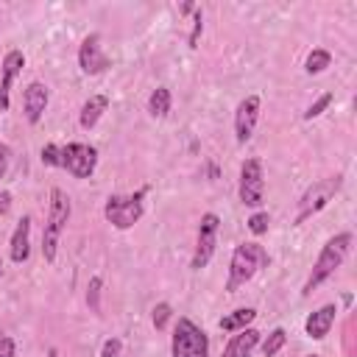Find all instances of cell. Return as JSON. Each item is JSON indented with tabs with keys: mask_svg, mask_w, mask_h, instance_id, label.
Returning a JSON list of instances; mask_svg holds the SVG:
<instances>
[{
	"mask_svg": "<svg viewBox=\"0 0 357 357\" xmlns=\"http://www.w3.org/2000/svg\"><path fill=\"white\" fill-rule=\"evenodd\" d=\"M351 243H354L351 231H340V234H335V237L326 240V245L321 248V254H318V259H315V265H312V271H310V276H307V282H304L301 296H310L318 284H324V282L343 265V259H346L349 251H351Z\"/></svg>",
	"mask_w": 357,
	"mask_h": 357,
	"instance_id": "obj_1",
	"label": "cell"
},
{
	"mask_svg": "<svg viewBox=\"0 0 357 357\" xmlns=\"http://www.w3.org/2000/svg\"><path fill=\"white\" fill-rule=\"evenodd\" d=\"M70 212H73L70 195H67L61 187H53V190H50L47 220H45V231H42V257H45V262H56L59 240H61V231L67 229Z\"/></svg>",
	"mask_w": 357,
	"mask_h": 357,
	"instance_id": "obj_2",
	"label": "cell"
},
{
	"mask_svg": "<svg viewBox=\"0 0 357 357\" xmlns=\"http://www.w3.org/2000/svg\"><path fill=\"white\" fill-rule=\"evenodd\" d=\"M271 257L265 251V245L259 243H243L234 248L231 254V262H229V282H226V290L234 293L237 287H243L245 282H251L262 268H268Z\"/></svg>",
	"mask_w": 357,
	"mask_h": 357,
	"instance_id": "obj_3",
	"label": "cell"
},
{
	"mask_svg": "<svg viewBox=\"0 0 357 357\" xmlns=\"http://www.w3.org/2000/svg\"><path fill=\"white\" fill-rule=\"evenodd\" d=\"M170 351L173 357H209V337L195 321L178 318L173 326Z\"/></svg>",
	"mask_w": 357,
	"mask_h": 357,
	"instance_id": "obj_4",
	"label": "cell"
},
{
	"mask_svg": "<svg viewBox=\"0 0 357 357\" xmlns=\"http://www.w3.org/2000/svg\"><path fill=\"white\" fill-rule=\"evenodd\" d=\"M142 195H145V190L131 192V195H109L106 204H103L106 220H109L114 229H120V231H123V229H131V226L142 218V212H145Z\"/></svg>",
	"mask_w": 357,
	"mask_h": 357,
	"instance_id": "obj_5",
	"label": "cell"
},
{
	"mask_svg": "<svg viewBox=\"0 0 357 357\" xmlns=\"http://www.w3.org/2000/svg\"><path fill=\"white\" fill-rule=\"evenodd\" d=\"M340 184H343V178H340V176H329V178H321V181H315L312 187H307V190H304V195L298 198L296 226H298V223H304L307 218L318 215V212H321V209L335 198V192L340 190Z\"/></svg>",
	"mask_w": 357,
	"mask_h": 357,
	"instance_id": "obj_6",
	"label": "cell"
},
{
	"mask_svg": "<svg viewBox=\"0 0 357 357\" xmlns=\"http://www.w3.org/2000/svg\"><path fill=\"white\" fill-rule=\"evenodd\" d=\"M240 201L251 209H259L265 204V173H262V162L257 156L245 159L240 165Z\"/></svg>",
	"mask_w": 357,
	"mask_h": 357,
	"instance_id": "obj_7",
	"label": "cell"
},
{
	"mask_svg": "<svg viewBox=\"0 0 357 357\" xmlns=\"http://www.w3.org/2000/svg\"><path fill=\"white\" fill-rule=\"evenodd\" d=\"M61 167L75 178H89L98 167V148L89 142H70L61 145Z\"/></svg>",
	"mask_w": 357,
	"mask_h": 357,
	"instance_id": "obj_8",
	"label": "cell"
},
{
	"mask_svg": "<svg viewBox=\"0 0 357 357\" xmlns=\"http://www.w3.org/2000/svg\"><path fill=\"white\" fill-rule=\"evenodd\" d=\"M218 229H220V218L215 212H204L198 220V240H195V251H192V271H201L209 265L215 245H218Z\"/></svg>",
	"mask_w": 357,
	"mask_h": 357,
	"instance_id": "obj_9",
	"label": "cell"
},
{
	"mask_svg": "<svg viewBox=\"0 0 357 357\" xmlns=\"http://www.w3.org/2000/svg\"><path fill=\"white\" fill-rule=\"evenodd\" d=\"M78 67H81V73H86V75H100V73H106V70L112 67V59L103 53L98 33H89V36L81 42V47H78Z\"/></svg>",
	"mask_w": 357,
	"mask_h": 357,
	"instance_id": "obj_10",
	"label": "cell"
},
{
	"mask_svg": "<svg viewBox=\"0 0 357 357\" xmlns=\"http://www.w3.org/2000/svg\"><path fill=\"white\" fill-rule=\"evenodd\" d=\"M257 120H259V95H248L234 109V137L240 145H245L251 139Z\"/></svg>",
	"mask_w": 357,
	"mask_h": 357,
	"instance_id": "obj_11",
	"label": "cell"
},
{
	"mask_svg": "<svg viewBox=\"0 0 357 357\" xmlns=\"http://www.w3.org/2000/svg\"><path fill=\"white\" fill-rule=\"evenodd\" d=\"M47 103H50V89H47L42 81H31V84L25 86V92H22L25 120H28L31 126H36V123L42 120V114H45V109H47Z\"/></svg>",
	"mask_w": 357,
	"mask_h": 357,
	"instance_id": "obj_12",
	"label": "cell"
},
{
	"mask_svg": "<svg viewBox=\"0 0 357 357\" xmlns=\"http://www.w3.org/2000/svg\"><path fill=\"white\" fill-rule=\"evenodd\" d=\"M25 67V56L22 50H8L3 64H0V112H8V95H11V84L20 75V70Z\"/></svg>",
	"mask_w": 357,
	"mask_h": 357,
	"instance_id": "obj_13",
	"label": "cell"
},
{
	"mask_svg": "<svg viewBox=\"0 0 357 357\" xmlns=\"http://www.w3.org/2000/svg\"><path fill=\"white\" fill-rule=\"evenodd\" d=\"M335 315H337V307H335V304H324L321 310L310 312L307 321H304V332H307V337H312V340H324V337L329 335L332 324H335Z\"/></svg>",
	"mask_w": 357,
	"mask_h": 357,
	"instance_id": "obj_14",
	"label": "cell"
},
{
	"mask_svg": "<svg viewBox=\"0 0 357 357\" xmlns=\"http://www.w3.org/2000/svg\"><path fill=\"white\" fill-rule=\"evenodd\" d=\"M8 254H11V262L22 265L28 257H31V218L22 215L14 234H11V245H8Z\"/></svg>",
	"mask_w": 357,
	"mask_h": 357,
	"instance_id": "obj_15",
	"label": "cell"
},
{
	"mask_svg": "<svg viewBox=\"0 0 357 357\" xmlns=\"http://www.w3.org/2000/svg\"><path fill=\"white\" fill-rule=\"evenodd\" d=\"M259 346V332L254 326H245L240 332L231 335V340L226 343L220 357H251V351Z\"/></svg>",
	"mask_w": 357,
	"mask_h": 357,
	"instance_id": "obj_16",
	"label": "cell"
},
{
	"mask_svg": "<svg viewBox=\"0 0 357 357\" xmlns=\"http://www.w3.org/2000/svg\"><path fill=\"white\" fill-rule=\"evenodd\" d=\"M109 109V98L106 95H92L84 106H81V117H78V123H81V128H95V123L103 117V112Z\"/></svg>",
	"mask_w": 357,
	"mask_h": 357,
	"instance_id": "obj_17",
	"label": "cell"
},
{
	"mask_svg": "<svg viewBox=\"0 0 357 357\" xmlns=\"http://www.w3.org/2000/svg\"><path fill=\"white\" fill-rule=\"evenodd\" d=\"M254 318H257V310H254V307H240V310L223 315V318L218 321V326H220L223 332H240V329L251 326Z\"/></svg>",
	"mask_w": 357,
	"mask_h": 357,
	"instance_id": "obj_18",
	"label": "cell"
},
{
	"mask_svg": "<svg viewBox=\"0 0 357 357\" xmlns=\"http://www.w3.org/2000/svg\"><path fill=\"white\" fill-rule=\"evenodd\" d=\"M329 64H332V53H329L326 47H315V50H310V56L304 59V73H307V75H318V73H324Z\"/></svg>",
	"mask_w": 357,
	"mask_h": 357,
	"instance_id": "obj_19",
	"label": "cell"
},
{
	"mask_svg": "<svg viewBox=\"0 0 357 357\" xmlns=\"http://www.w3.org/2000/svg\"><path fill=\"white\" fill-rule=\"evenodd\" d=\"M148 112H151V117H165L170 112V89L167 86H156L148 95Z\"/></svg>",
	"mask_w": 357,
	"mask_h": 357,
	"instance_id": "obj_20",
	"label": "cell"
},
{
	"mask_svg": "<svg viewBox=\"0 0 357 357\" xmlns=\"http://www.w3.org/2000/svg\"><path fill=\"white\" fill-rule=\"evenodd\" d=\"M284 343H287V332H284L282 326H276V329L262 340V354H265V357H273V354L282 351Z\"/></svg>",
	"mask_w": 357,
	"mask_h": 357,
	"instance_id": "obj_21",
	"label": "cell"
},
{
	"mask_svg": "<svg viewBox=\"0 0 357 357\" xmlns=\"http://www.w3.org/2000/svg\"><path fill=\"white\" fill-rule=\"evenodd\" d=\"M100 287H103L100 276H92L89 284H86V304H89L92 312H100Z\"/></svg>",
	"mask_w": 357,
	"mask_h": 357,
	"instance_id": "obj_22",
	"label": "cell"
},
{
	"mask_svg": "<svg viewBox=\"0 0 357 357\" xmlns=\"http://www.w3.org/2000/svg\"><path fill=\"white\" fill-rule=\"evenodd\" d=\"M332 100H335V95H332V92H324V95H321V98H318L315 103H310V109L304 112V120H312V117H321V114H324V112H326V109L332 106Z\"/></svg>",
	"mask_w": 357,
	"mask_h": 357,
	"instance_id": "obj_23",
	"label": "cell"
},
{
	"mask_svg": "<svg viewBox=\"0 0 357 357\" xmlns=\"http://www.w3.org/2000/svg\"><path fill=\"white\" fill-rule=\"evenodd\" d=\"M268 223H271V215L259 209V212H254V215L248 218V231L259 237V234H265V231H268Z\"/></svg>",
	"mask_w": 357,
	"mask_h": 357,
	"instance_id": "obj_24",
	"label": "cell"
},
{
	"mask_svg": "<svg viewBox=\"0 0 357 357\" xmlns=\"http://www.w3.org/2000/svg\"><path fill=\"white\" fill-rule=\"evenodd\" d=\"M42 162H45L47 167H61V145L47 142V145L42 148Z\"/></svg>",
	"mask_w": 357,
	"mask_h": 357,
	"instance_id": "obj_25",
	"label": "cell"
},
{
	"mask_svg": "<svg viewBox=\"0 0 357 357\" xmlns=\"http://www.w3.org/2000/svg\"><path fill=\"white\" fill-rule=\"evenodd\" d=\"M170 315H173V307H170L167 301H159V304L153 307V326H156V329H165L167 321H170Z\"/></svg>",
	"mask_w": 357,
	"mask_h": 357,
	"instance_id": "obj_26",
	"label": "cell"
},
{
	"mask_svg": "<svg viewBox=\"0 0 357 357\" xmlns=\"http://www.w3.org/2000/svg\"><path fill=\"white\" fill-rule=\"evenodd\" d=\"M204 31V17H201V8H195V20H192V31H190V47H198V36Z\"/></svg>",
	"mask_w": 357,
	"mask_h": 357,
	"instance_id": "obj_27",
	"label": "cell"
},
{
	"mask_svg": "<svg viewBox=\"0 0 357 357\" xmlns=\"http://www.w3.org/2000/svg\"><path fill=\"white\" fill-rule=\"evenodd\" d=\"M120 349H123V340L120 337H109L100 346V357H120Z\"/></svg>",
	"mask_w": 357,
	"mask_h": 357,
	"instance_id": "obj_28",
	"label": "cell"
},
{
	"mask_svg": "<svg viewBox=\"0 0 357 357\" xmlns=\"http://www.w3.org/2000/svg\"><path fill=\"white\" fill-rule=\"evenodd\" d=\"M8 162H11V148H8L6 142H0V178L6 176V170H8Z\"/></svg>",
	"mask_w": 357,
	"mask_h": 357,
	"instance_id": "obj_29",
	"label": "cell"
},
{
	"mask_svg": "<svg viewBox=\"0 0 357 357\" xmlns=\"http://www.w3.org/2000/svg\"><path fill=\"white\" fill-rule=\"evenodd\" d=\"M0 357H14V337L8 335L0 337Z\"/></svg>",
	"mask_w": 357,
	"mask_h": 357,
	"instance_id": "obj_30",
	"label": "cell"
},
{
	"mask_svg": "<svg viewBox=\"0 0 357 357\" xmlns=\"http://www.w3.org/2000/svg\"><path fill=\"white\" fill-rule=\"evenodd\" d=\"M8 209H11V192L3 190V192H0V215H6Z\"/></svg>",
	"mask_w": 357,
	"mask_h": 357,
	"instance_id": "obj_31",
	"label": "cell"
},
{
	"mask_svg": "<svg viewBox=\"0 0 357 357\" xmlns=\"http://www.w3.org/2000/svg\"><path fill=\"white\" fill-rule=\"evenodd\" d=\"M47 357H59V349H47Z\"/></svg>",
	"mask_w": 357,
	"mask_h": 357,
	"instance_id": "obj_32",
	"label": "cell"
},
{
	"mask_svg": "<svg viewBox=\"0 0 357 357\" xmlns=\"http://www.w3.org/2000/svg\"><path fill=\"white\" fill-rule=\"evenodd\" d=\"M0 276H3V259H0Z\"/></svg>",
	"mask_w": 357,
	"mask_h": 357,
	"instance_id": "obj_33",
	"label": "cell"
},
{
	"mask_svg": "<svg viewBox=\"0 0 357 357\" xmlns=\"http://www.w3.org/2000/svg\"><path fill=\"white\" fill-rule=\"evenodd\" d=\"M307 357H321V354H307Z\"/></svg>",
	"mask_w": 357,
	"mask_h": 357,
	"instance_id": "obj_34",
	"label": "cell"
}]
</instances>
